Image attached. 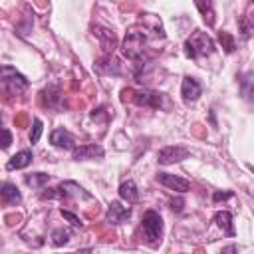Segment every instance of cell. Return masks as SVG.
<instances>
[{
  "mask_svg": "<svg viewBox=\"0 0 254 254\" xmlns=\"http://www.w3.org/2000/svg\"><path fill=\"white\" fill-rule=\"evenodd\" d=\"M50 143H52L54 147H58V149H65V151H73V149H75V145H73V135H71L67 129H64V127L52 131V135H50Z\"/></svg>",
  "mask_w": 254,
  "mask_h": 254,
  "instance_id": "7",
  "label": "cell"
},
{
  "mask_svg": "<svg viewBox=\"0 0 254 254\" xmlns=\"http://www.w3.org/2000/svg\"><path fill=\"white\" fill-rule=\"evenodd\" d=\"M69 238H71V232L67 228H58L52 232V244L54 246H64L69 242Z\"/></svg>",
  "mask_w": 254,
  "mask_h": 254,
  "instance_id": "20",
  "label": "cell"
},
{
  "mask_svg": "<svg viewBox=\"0 0 254 254\" xmlns=\"http://www.w3.org/2000/svg\"><path fill=\"white\" fill-rule=\"evenodd\" d=\"M60 212H62V216H64L65 220H69V222H71V226H75V228H81V226H83V224H81V220H79V216H75L73 212L64 210V208H62Z\"/></svg>",
  "mask_w": 254,
  "mask_h": 254,
  "instance_id": "25",
  "label": "cell"
},
{
  "mask_svg": "<svg viewBox=\"0 0 254 254\" xmlns=\"http://www.w3.org/2000/svg\"><path fill=\"white\" fill-rule=\"evenodd\" d=\"M32 151H28V149H24V151H18L16 155H12L10 157V161L6 163V169L8 171H14V169H24V167H28L30 163H32Z\"/></svg>",
  "mask_w": 254,
  "mask_h": 254,
  "instance_id": "13",
  "label": "cell"
},
{
  "mask_svg": "<svg viewBox=\"0 0 254 254\" xmlns=\"http://www.w3.org/2000/svg\"><path fill=\"white\" fill-rule=\"evenodd\" d=\"M71 157L75 161H85V159H95V157H103V147L95 145V143H87V145H79L71 151Z\"/></svg>",
  "mask_w": 254,
  "mask_h": 254,
  "instance_id": "10",
  "label": "cell"
},
{
  "mask_svg": "<svg viewBox=\"0 0 254 254\" xmlns=\"http://www.w3.org/2000/svg\"><path fill=\"white\" fill-rule=\"evenodd\" d=\"M12 145V133L2 125V117H0V149H8Z\"/></svg>",
  "mask_w": 254,
  "mask_h": 254,
  "instance_id": "23",
  "label": "cell"
},
{
  "mask_svg": "<svg viewBox=\"0 0 254 254\" xmlns=\"http://www.w3.org/2000/svg\"><path fill=\"white\" fill-rule=\"evenodd\" d=\"M234 192L232 190H224V192H220V190H216L214 194H212V200L214 202H220V200H226V198H230Z\"/></svg>",
  "mask_w": 254,
  "mask_h": 254,
  "instance_id": "26",
  "label": "cell"
},
{
  "mask_svg": "<svg viewBox=\"0 0 254 254\" xmlns=\"http://www.w3.org/2000/svg\"><path fill=\"white\" fill-rule=\"evenodd\" d=\"M48 181H50V175L48 173H32V175L26 177V185L28 187H34V189H42Z\"/></svg>",
  "mask_w": 254,
  "mask_h": 254,
  "instance_id": "19",
  "label": "cell"
},
{
  "mask_svg": "<svg viewBox=\"0 0 254 254\" xmlns=\"http://www.w3.org/2000/svg\"><path fill=\"white\" fill-rule=\"evenodd\" d=\"M196 8L204 14L206 24H208V26H212V24H214V18H212V4H210V2H206V4H204V2H196Z\"/></svg>",
  "mask_w": 254,
  "mask_h": 254,
  "instance_id": "22",
  "label": "cell"
},
{
  "mask_svg": "<svg viewBox=\"0 0 254 254\" xmlns=\"http://www.w3.org/2000/svg\"><path fill=\"white\" fill-rule=\"evenodd\" d=\"M218 40H220V44H222V48H224V52H226V54H232V52L236 50L234 38H232L228 32H220V34H218Z\"/></svg>",
  "mask_w": 254,
  "mask_h": 254,
  "instance_id": "21",
  "label": "cell"
},
{
  "mask_svg": "<svg viewBox=\"0 0 254 254\" xmlns=\"http://www.w3.org/2000/svg\"><path fill=\"white\" fill-rule=\"evenodd\" d=\"M157 181H159L163 187H167V189H171V190H177V192H187V190L190 189V183H189L187 179L177 177V175H171V173H159V175H157Z\"/></svg>",
  "mask_w": 254,
  "mask_h": 254,
  "instance_id": "6",
  "label": "cell"
},
{
  "mask_svg": "<svg viewBox=\"0 0 254 254\" xmlns=\"http://www.w3.org/2000/svg\"><path fill=\"white\" fill-rule=\"evenodd\" d=\"M0 200L4 204H20L22 194L14 183H0Z\"/></svg>",
  "mask_w": 254,
  "mask_h": 254,
  "instance_id": "11",
  "label": "cell"
},
{
  "mask_svg": "<svg viewBox=\"0 0 254 254\" xmlns=\"http://www.w3.org/2000/svg\"><path fill=\"white\" fill-rule=\"evenodd\" d=\"M189 157V151L185 147H179V145H169V147H163L157 155L159 163L161 165H173V163H179L183 159Z\"/></svg>",
  "mask_w": 254,
  "mask_h": 254,
  "instance_id": "5",
  "label": "cell"
},
{
  "mask_svg": "<svg viewBox=\"0 0 254 254\" xmlns=\"http://www.w3.org/2000/svg\"><path fill=\"white\" fill-rule=\"evenodd\" d=\"M145 44H147V34H145L143 30H135V28H133V30L127 32V36H125V40H123L121 52H123L125 58L137 60V58H141V54H143V50H145Z\"/></svg>",
  "mask_w": 254,
  "mask_h": 254,
  "instance_id": "4",
  "label": "cell"
},
{
  "mask_svg": "<svg viewBox=\"0 0 254 254\" xmlns=\"http://www.w3.org/2000/svg\"><path fill=\"white\" fill-rule=\"evenodd\" d=\"M214 52V42L212 38L206 34V32H200V30H194L187 42H185V54L187 58L190 60H200V58H206Z\"/></svg>",
  "mask_w": 254,
  "mask_h": 254,
  "instance_id": "1",
  "label": "cell"
},
{
  "mask_svg": "<svg viewBox=\"0 0 254 254\" xmlns=\"http://www.w3.org/2000/svg\"><path fill=\"white\" fill-rule=\"evenodd\" d=\"M133 101L137 105H145V107H159L161 105V93H157V91H137L133 95Z\"/></svg>",
  "mask_w": 254,
  "mask_h": 254,
  "instance_id": "12",
  "label": "cell"
},
{
  "mask_svg": "<svg viewBox=\"0 0 254 254\" xmlns=\"http://www.w3.org/2000/svg\"><path fill=\"white\" fill-rule=\"evenodd\" d=\"M28 87V79L10 65H0V91L6 95H20Z\"/></svg>",
  "mask_w": 254,
  "mask_h": 254,
  "instance_id": "2",
  "label": "cell"
},
{
  "mask_svg": "<svg viewBox=\"0 0 254 254\" xmlns=\"http://www.w3.org/2000/svg\"><path fill=\"white\" fill-rule=\"evenodd\" d=\"M236 252H238V248H236L234 244H230V246L222 248V252H220V254H236Z\"/></svg>",
  "mask_w": 254,
  "mask_h": 254,
  "instance_id": "27",
  "label": "cell"
},
{
  "mask_svg": "<svg viewBox=\"0 0 254 254\" xmlns=\"http://www.w3.org/2000/svg\"><path fill=\"white\" fill-rule=\"evenodd\" d=\"M42 99H44V105L46 107H56L60 103V87L56 83L48 85L44 91H42Z\"/></svg>",
  "mask_w": 254,
  "mask_h": 254,
  "instance_id": "17",
  "label": "cell"
},
{
  "mask_svg": "<svg viewBox=\"0 0 254 254\" xmlns=\"http://www.w3.org/2000/svg\"><path fill=\"white\" fill-rule=\"evenodd\" d=\"M95 67H97V71H101V73H119V67H117V62L111 58V56H103L97 64H95Z\"/></svg>",
  "mask_w": 254,
  "mask_h": 254,
  "instance_id": "18",
  "label": "cell"
},
{
  "mask_svg": "<svg viewBox=\"0 0 254 254\" xmlns=\"http://www.w3.org/2000/svg\"><path fill=\"white\" fill-rule=\"evenodd\" d=\"M131 216V208L129 206H123L119 200H113L107 208V214H105V220L109 224H121L123 220H127Z\"/></svg>",
  "mask_w": 254,
  "mask_h": 254,
  "instance_id": "8",
  "label": "cell"
},
{
  "mask_svg": "<svg viewBox=\"0 0 254 254\" xmlns=\"http://www.w3.org/2000/svg\"><path fill=\"white\" fill-rule=\"evenodd\" d=\"M119 196H121L123 200H127V204L137 202V200H139L137 185H135L131 179H129V181H125V183H121V185H119Z\"/></svg>",
  "mask_w": 254,
  "mask_h": 254,
  "instance_id": "14",
  "label": "cell"
},
{
  "mask_svg": "<svg viewBox=\"0 0 254 254\" xmlns=\"http://www.w3.org/2000/svg\"><path fill=\"white\" fill-rule=\"evenodd\" d=\"M202 93V87L200 83L194 79V77H185L183 79V85H181V95H183V101L185 103H192L200 97Z\"/></svg>",
  "mask_w": 254,
  "mask_h": 254,
  "instance_id": "9",
  "label": "cell"
},
{
  "mask_svg": "<svg viewBox=\"0 0 254 254\" xmlns=\"http://www.w3.org/2000/svg\"><path fill=\"white\" fill-rule=\"evenodd\" d=\"M141 228H143V234L147 238V244L153 248L159 246L161 236H163V218L157 210H145L143 220H141Z\"/></svg>",
  "mask_w": 254,
  "mask_h": 254,
  "instance_id": "3",
  "label": "cell"
},
{
  "mask_svg": "<svg viewBox=\"0 0 254 254\" xmlns=\"http://www.w3.org/2000/svg\"><path fill=\"white\" fill-rule=\"evenodd\" d=\"M42 129H44V125H42V119H34V123H32V131H30V141L32 143H38L40 141V135H42Z\"/></svg>",
  "mask_w": 254,
  "mask_h": 254,
  "instance_id": "24",
  "label": "cell"
},
{
  "mask_svg": "<svg viewBox=\"0 0 254 254\" xmlns=\"http://www.w3.org/2000/svg\"><path fill=\"white\" fill-rule=\"evenodd\" d=\"M214 222H216V226L218 228H222L228 236H232L234 234V226H232V214L228 212V210H218L216 214H214Z\"/></svg>",
  "mask_w": 254,
  "mask_h": 254,
  "instance_id": "16",
  "label": "cell"
},
{
  "mask_svg": "<svg viewBox=\"0 0 254 254\" xmlns=\"http://www.w3.org/2000/svg\"><path fill=\"white\" fill-rule=\"evenodd\" d=\"M95 34L101 38V48H103L105 56H111L115 50V34L105 28H95Z\"/></svg>",
  "mask_w": 254,
  "mask_h": 254,
  "instance_id": "15",
  "label": "cell"
}]
</instances>
